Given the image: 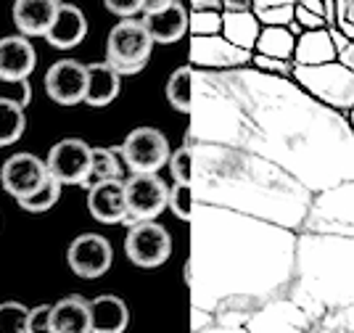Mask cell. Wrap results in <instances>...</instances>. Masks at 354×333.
<instances>
[{
  "instance_id": "38",
  "label": "cell",
  "mask_w": 354,
  "mask_h": 333,
  "mask_svg": "<svg viewBox=\"0 0 354 333\" xmlns=\"http://www.w3.org/2000/svg\"><path fill=\"white\" fill-rule=\"evenodd\" d=\"M336 29H339L346 40H352L354 43V24H336Z\"/></svg>"
},
{
  "instance_id": "27",
  "label": "cell",
  "mask_w": 354,
  "mask_h": 333,
  "mask_svg": "<svg viewBox=\"0 0 354 333\" xmlns=\"http://www.w3.org/2000/svg\"><path fill=\"white\" fill-rule=\"evenodd\" d=\"M61 186L59 180L53 177V174H48V180L43 183V188L37 190V193H32L27 199H21V201H16L24 212H30V215H43V212H50L61 199Z\"/></svg>"
},
{
  "instance_id": "6",
  "label": "cell",
  "mask_w": 354,
  "mask_h": 333,
  "mask_svg": "<svg viewBox=\"0 0 354 333\" xmlns=\"http://www.w3.org/2000/svg\"><path fill=\"white\" fill-rule=\"evenodd\" d=\"M124 254L135 267L153 270L162 267L172 254V235L162 222H138L124 235Z\"/></svg>"
},
{
  "instance_id": "28",
  "label": "cell",
  "mask_w": 354,
  "mask_h": 333,
  "mask_svg": "<svg viewBox=\"0 0 354 333\" xmlns=\"http://www.w3.org/2000/svg\"><path fill=\"white\" fill-rule=\"evenodd\" d=\"M30 307L21 302H3L0 305V333H27Z\"/></svg>"
},
{
  "instance_id": "26",
  "label": "cell",
  "mask_w": 354,
  "mask_h": 333,
  "mask_svg": "<svg viewBox=\"0 0 354 333\" xmlns=\"http://www.w3.org/2000/svg\"><path fill=\"white\" fill-rule=\"evenodd\" d=\"M294 11L296 3H267V0L251 3V14L265 27H288L294 21Z\"/></svg>"
},
{
  "instance_id": "20",
  "label": "cell",
  "mask_w": 354,
  "mask_h": 333,
  "mask_svg": "<svg viewBox=\"0 0 354 333\" xmlns=\"http://www.w3.org/2000/svg\"><path fill=\"white\" fill-rule=\"evenodd\" d=\"M336 61V48L330 40L328 29H315V32H301L296 37L294 64L299 66H323Z\"/></svg>"
},
{
  "instance_id": "32",
  "label": "cell",
  "mask_w": 354,
  "mask_h": 333,
  "mask_svg": "<svg viewBox=\"0 0 354 333\" xmlns=\"http://www.w3.org/2000/svg\"><path fill=\"white\" fill-rule=\"evenodd\" d=\"M0 101L14 103L19 109H27L32 103L30 80H0Z\"/></svg>"
},
{
  "instance_id": "10",
  "label": "cell",
  "mask_w": 354,
  "mask_h": 333,
  "mask_svg": "<svg viewBox=\"0 0 354 333\" xmlns=\"http://www.w3.org/2000/svg\"><path fill=\"white\" fill-rule=\"evenodd\" d=\"M45 93H48L50 101H56L59 106L85 103L88 64H82L77 58H61L56 64H50V69L45 72Z\"/></svg>"
},
{
  "instance_id": "39",
  "label": "cell",
  "mask_w": 354,
  "mask_h": 333,
  "mask_svg": "<svg viewBox=\"0 0 354 333\" xmlns=\"http://www.w3.org/2000/svg\"><path fill=\"white\" fill-rule=\"evenodd\" d=\"M349 127H352V132H354V109L349 111Z\"/></svg>"
},
{
  "instance_id": "23",
  "label": "cell",
  "mask_w": 354,
  "mask_h": 333,
  "mask_svg": "<svg viewBox=\"0 0 354 333\" xmlns=\"http://www.w3.org/2000/svg\"><path fill=\"white\" fill-rule=\"evenodd\" d=\"M259 56L278 58V61H291L296 51V37L286 27H265L259 32V40L254 45Z\"/></svg>"
},
{
  "instance_id": "3",
  "label": "cell",
  "mask_w": 354,
  "mask_h": 333,
  "mask_svg": "<svg viewBox=\"0 0 354 333\" xmlns=\"http://www.w3.org/2000/svg\"><path fill=\"white\" fill-rule=\"evenodd\" d=\"M153 51V40L140 19H122L106 37V64L119 74H140Z\"/></svg>"
},
{
  "instance_id": "17",
  "label": "cell",
  "mask_w": 354,
  "mask_h": 333,
  "mask_svg": "<svg viewBox=\"0 0 354 333\" xmlns=\"http://www.w3.org/2000/svg\"><path fill=\"white\" fill-rule=\"evenodd\" d=\"M50 328L53 333H93L90 299L69 294L50 307Z\"/></svg>"
},
{
  "instance_id": "9",
  "label": "cell",
  "mask_w": 354,
  "mask_h": 333,
  "mask_svg": "<svg viewBox=\"0 0 354 333\" xmlns=\"http://www.w3.org/2000/svg\"><path fill=\"white\" fill-rule=\"evenodd\" d=\"M140 21L153 45H172L188 35V8L180 0H146Z\"/></svg>"
},
{
  "instance_id": "2",
  "label": "cell",
  "mask_w": 354,
  "mask_h": 333,
  "mask_svg": "<svg viewBox=\"0 0 354 333\" xmlns=\"http://www.w3.org/2000/svg\"><path fill=\"white\" fill-rule=\"evenodd\" d=\"M294 82L315 101L325 103L333 111H352L354 109V72L344 69L339 61L323 66H299L294 64Z\"/></svg>"
},
{
  "instance_id": "30",
  "label": "cell",
  "mask_w": 354,
  "mask_h": 333,
  "mask_svg": "<svg viewBox=\"0 0 354 333\" xmlns=\"http://www.w3.org/2000/svg\"><path fill=\"white\" fill-rule=\"evenodd\" d=\"M169 209L177 219L191 222L193 219V186L185 183H172L169 188Z\"/></svg>"
},
{
  "instance_id": "16",
  "label": "cell",
  "mask_w": 354,
  "mask_h": 333,
  "mask_svg": "<svg viewBox=\"0 0 354 333\" xmlns=\"http://www.w3.org/2000/svg\"><path fill=\"white\" fill-rule=\"evenodd\" d=\"M85 37H88V19L82 14V8L72 6V3H59L50 32L45 35L48 45H53L59 51H69V48H77Z\"/></svg>"
},
{
  "instance_id": "34",
  "label": "cell",
  "mask_w": 354,
  "mask_h": 333,
  "mask_svg": "<svg viewBox=\"0 0 354 333\" xmlns=\"http://www.w3.org/2000/svg\"><path fill=\"white\" fill-rule=\"evenodd\" d=\"M328 32H330V40H333V48H336V61H339L344 69L354 72V43L346 40L336 27H330Z\"/></svg>"
},
{
  "instance_id": "33",
  "label": "cell",
  "mask_w": 354,
  "mask_h": 333,
  "mask_svg": "<svg viewBox=\"0 0 354 333\" xmlns=\"http://www.w3.org/2000/svg\"><path fill=\"white\" fill-rule=\"evenodd\" d=\"M104 8L119 19H138L146 11V0H106Z\"/></svg>"
},
{
  "instance_id": "15",
  "label": "cell",
  "mask_w": 354,
  "mask_h": 333,
  "mask_svg": "<svg viewBox=\"0 0 354 333\" xmlns=\"http://www.w3.org/2000/svg\"><path fill=\"white\" fill-rule=\"evenodd\" d=\"M59 11V0H16L11 16L21 37H45Z\"/></svg>"
},
{
  "instance_id": "21",
  "label": "cell",
  "mask_w": 354,
  "mask_h": 333,
  "mask_svg": "<svg viewBox=\"0 0 354 333\" xmlns=\"http://www.w3.org/2000/svg\"><path fill=\"white\" fill-rule=\"evenodd\" d=\"M262 24L257 21V16L251 11L241 14H222V37L230 45H236L241 51H254V45L259 40Z\"/></svg>"
},
{
  "instance_id": "5",
  "label": "cell",
  "mask_w": 354,
  "mask_h": 333,
  "mask_svg": "<svg viewBox=\"0 0 354 333\" xmlns=\"http://www.w3.org/2000/svg\"><path fill=\"white\" fill-rule=\"evenodd\" d=\"M124 196H127V219L124 225L151 222L169 206V188L159 174H130L124 180Z\"/></svg>"
},
{
  "instance_id": "19",
  "label": "cell",
  "mask_w": 354,
  "mask_h": 333,
  "mask_svg": "<svg viewBox=\"0 0 354 333\" xmlns=\"http://www.w3.org/2000/svg\"><path fill=\"white\" fill-rule=\"evenodd\" d=\"M119 90H122V77L106 61L88 64V93H85V103L88 106L104 109V106L117 101Z\"/></svg>"
},
{
  "instance_id": "25",
  "label": "cell",
  "mask_w": 354,
  "mask_h": 333,
  "mask_svg": "<svg viewBox=\"0 0 354 333\" xmlns=\"http://www.w3.org/2000/svg\"><path fill=\"white\" fill-rule=\"evenodd\" d=\"M27 130V114L24 109H19L14 103L0 101V148L3 145H14Z\"/></svg>"
},
{
  "instance_id": "8",
  "label": "cell",
  "mask_w": 354,
  "mask_h": 333,
  "mask_svg": "<svg viewBox=\"0 0 354 333\" xmlns=\"http://www.w3.org/2000/svg\"><path fill=\"white\" fill-rule=\"evenodd\" d=\"M114 249L101 233H82L66 249V264L77 278L95 280L111 270Z\"/></svg>"
},
{
  "instance_id": "7",
  "label": "cell",
  "mask_w": 354,
  "mask_h": 333,
  "mask_svg": "<svg viewBox=\"0 0 354 333\" xmlns=\"http://www.w3.org/2000/svg\"><path fill=\"white\" fill-rule=\"evenodd\" d=\"M93 164V145L82 138H64L48 151V174H53L61 186H85Z\"/></svg>"
},
{
  "instance_id": "22",
  "label": "cell",
  "mask_w": 354,
  "mask_h": 333,
  "mask_svg": "<svg viewBox=\"0 0 354 333\" xmlns=\"http://www.w3.org/2000/svg\"><path fill=\"white\" fill-rule=\"evenodd\" d=\"M193 82H196L193 66H177L175 72L169 74L167 85H164L167 103L180 114H191L193 111Z\"/></svg>"
},
{
  "instance_id": "12",
  "label": "cell",
  "mask_w": 354,
  "mask_h": 333,
  "mask_svg": "<svg viewBox=\"0 0 354 333\" xmlns=\"http://www.w3.org/2000/svg\"><path fill=\"white\" fill-rule=\"evenodd\" d=\"M188 58H191V64H196V66H209V69H236V66H246V64H251L254 53L241 51V48L227 43L225 37L214 35V37H191Z\"/></svg>"
},
{
  "instance_id": "11",
  "label": "cell",
  "mask_w": 354,
  "mask_h": 333,
  "mask_svg": "<svg viewBox=\"0 0 354 333\" xmlns=\"http://www.w3.org/2000/svg\"><path fill=\"white\" fill-rule=\"evenodd\" d=\"M48 180V167L45 159L35 156V154H14L3 161L0 167V186L8 196H14L16 201L27 199L32 193L43 188V183Z\"/></svg>"
},
{
  "instance_id": "36",
  "label": "cell",
  "mask_w": 354,
  "mask_h": 333,
  "mask_svg": "<svg viewBox=\"0 0 354 333\" xmlns=\"http://www.w3.org/2000/svg\"><path fill=\"white\" fill-rule=\"evenodd\" d=\"M50 307L53 305L32 307L30 323H27V333H53V328H50Z\"/></svg>"
},
{
  "instance_id": "4",
  "label": "cell",
  "mask_w": 354,
  "mask_h": 333,
  "mask_svg": "<svg viewBox=\"0 0 354 333\" xmlns=\"http://www.w3.org/2000/svg\"><path fill=\"white\" fill-rule=\"evenodd\" d=\"M117 151L133 174H159L172 156L167 135L156 127H135Z\"/></svg>"
},
{
  "instance_id": "14",
  "label": "cell",
  "mask_w": 354,
  "mask_h": 333,
  "mask_svg": "<svg viewBox=\"0 0 354 333\" xmlns=\"http://www.w3.org/2000/svg\"><path fill=\"white\" fill-rule=\"evenodd\" d=\"M37 66L35 45L21 35L0 37V80H30Z\"/></svg>"
},
{
  "instance_id": "37",
  "label": "cell",
  "mask_w": 354,
  "mask_h": 333,
  "mask_svg": "<svg viewBox=\"0 0 354 333\" xmlns=\"http://www.w3.org/2000/svg\"><path fill=\"white\" fill-rule=\"evenodd\" d=\"M191 11H217V14H222V3L220 0H193Z\"/></svg>"
},
{
  "instance_id": "29",
  "label": "cell",
  "mask_w": 354,
  "mask_h": 333,
  "mask_svg": "<svg viewBox=\"0 0 354 333\" xmlns=\"http://www.w3.org/2000/svg\"><path fill=\"white\" fill-rule=\"evenodd\" d=\"M188 32L193 37H214L222 32V14L217 11H188Z\"/></svg>"
},
{
  "instance_id": "35",
  "label": "cell",
  "mask_w": 354,
  "mask_h": 333,
  "mask_svg": "<svg viewBox=\"0 0 354 333\" xmlns=\"http://www.w3.org/2000/svg\"><path fill=\"white\" fill-rule=\"evenodd\" d=\"M251 64L259 69V72L265 74H275V77H291V72H294V61H278V58H267V56H257L251 58Z\"/></svg>"
},
{
  "instance_id": "1",
  "label": "cell",
  "mask_w": 354,
  "mask_h": 333,
  "mask_svg": "<svg viewBox=\"0 0 354 333\" xmlns=\"http://www.w3.org/2000/svg\"><path fill=\"white\" fill-rule=\"evenodd\" d=\"M257 85V74H254ZM259 93V87H257ZM254 215L262 241L259 333H354V132L286 77L262 74Z\"/></svg>"
},
{
  "instance_id": "13",
  "label": "cell",
  "mask_w": 354,
  "mask_h": 333,
  "mask_svg": "<svg viewBox=\"0 0 354 333\" xmlns=\"http://www.w3.org/2000/svg\"><path fill=\"white\" fill-rule=\"evenodd\" d=\"M88 212L101 225H119L127 219L124 180H106L88 190Z\"/></svg>"
},
{
  "instance_id": "24",
  "label": "cell",
  "mask_w": 354,
  "mask_h": 333,
  "mask_svg": "<svg viewBox=\"0 0 354 333\" xmlns=\"http://www.w3.org/2000/svg\"><path fill=\"white\" fill-rule=\"evenodd\" d=\"M106 180H122V164H119V151L117 148H104V145H95L93 148V164H90V174L85 180L82 188L90 190L98 183Z\"/></svg>"
},
{
  "instance_id": "18",
  "label": "cell",
  "mask_w": 354,
  "mask_h": 333,
  "mask_svg": "<svg viewBox=\"0 0 354 333\" xmlns=\"http://www.w3.org/2000/svg\"><path fill=\"white\" fill-rule=\"evenodd\" d=\"M90 320L93 333H124L130 325V309L122 296L101 294L90 299Z\"/></svg>"
},
{
  "instance_id": "31",
  "label": "cell",
  "mask_w": 354,
  "mask_h": 333,
  "mask_svg": "<svg viewBox=\"0 0 354 333\" xmlns=\"http://www.w3.org/2000/svg\"><path fill=\"white\" fill-rule=\"evenodd\" d=\"M169 172H172L175 183L193 186V151L188 143L180 145L177 151H172V156H169Z\"/></svg>"
}]
</instances>
